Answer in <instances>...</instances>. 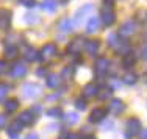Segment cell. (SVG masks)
Masks as SVG:
<instances>
[{
	"instance_id": "484cf974",
	"label": "cell",
	"mask_w": 147,
	"mask_h": 139,
	"mask_svg": "<svg viewBox=\"0 0 147 139\" xmlns=\"http://www.w3.org/2000/svg\"><path fill=\"white\" fill-rule=\"evenodd\" d=\"M122 81H124L125 85H135V83L138 81V77H136V74H133V72H127V74H124V77H122Z\"/></svg>"
},
{
	"instance_id": "277c9868",
	"label": "cell",
	"mask_w": 147,
	"mask_h": 139,
	"mask_svg": "<svg viewBox=\"0 0 147 139\" xmlns=\"http://www.w3.org/2000/svg\"><path fill=\"white\" fill-rule=\"evenodd\" d=\"M108 44H110L113 48H116V52H127L128 50V46L125 41H121V38H119V34H110V38H108Z\"/></svg>"
},
{
	"instance_id": "ffe728a7",
	"label": "cell",
	"mask_w": 147,
	"mask_h": 139,
	"mask_svg": "<svg viewBox=\"0 0 147 139\" xmlns=\"http://www.w3.org/2000/svg\"><path fill=\"white\" fill-rule=\"evenodd\" d=\"M80 50H82V38H78V39L72 41V42H69L67 46V52L71 55H78Z\"/></svg>"
},
{
	"instance_id": "8fae6325",
	"label": "cell",
	"mask_w": 147,
	"mask_h": 139,
	"mask_svg": "<svg viewBox=\"0 0 147 139\" xmlns=\"http://www.w3.org/2000/svg\"><path fill=\"white\" fill-rule=\"evenodd\" d=\"M17 120L22 125H33L34 120H36V117H34V114L31 109H27V111H22V113L19 114V119Z\"/></svg>"
},
{
	"instance_id": "3957f363",
	"label": "cell",
	"mask_w": 147,
	"mask_h": 139,
	"mask_svg": "<svg viewBox=\"0 0 147 139\" xmlns=\"http://www.w3.org/2000/svg\"><path fill=\"white\" fill-rule=\"evenodd\" d=\"M41 91H42V88L39 85H36V83H27L22 88V92H24L25 99H34V97L41 95Z\"/></svg>"
},
{
	"instance_id": "83f0119b",
	"label": "cell",
	"mask_w": 147,
	"mask_h": 139,
	"mask_svg": "<svg viewBox=\"0 0 147 139\" xmlns=\"http://www.w3.org/2000/svg\"><path fill=\"white\" fill-rule=\"evenodd\" d=\"M74 74H75V67H74V66H67V67L63 69L61 78H64V80H71V78H74Z\"/></svg>"
},
{
	"instance_id": "f1b7e54d",
	"label": "cell",
	"mask_w": 147,
	"mask_h": 139,
	"mask_svg": "<svg viewBox=\"0 0 147 139\" xmlns=\"http://www.w3.org/2000/svg\"><path fill=\"white\" fill-rule=\"evenodd\" d=\"M47 116L49 117H53V119H61V117H63V111H61V108H50L47 111Z\"/></svg>"
},
{
	"instance_id": "cb8c5ba5",
	"label": "cell",
	"mask_w": 147,
	"mask_h": 139,
	"mask_svg": "<svg viewBox=\"0 0 147 139\" xmlns=\"http://www.w3.org/2000/svg\"><path fill=\"white\" fill-rule=\"evenodd\" d=\"M99 24H100L99 17H96V16L91 17L88 25H86V31H88V33H94V31H97V30H99Z\"/></svg>"
},
{
	"instance_id": "7bdbcfd3",
	"label": "cell",
	"mask_w": 147,
	"mask_h": 139,
	"mask_svg": "<svg viewBox=\"0 0 147 139\" xmlns=\"http://www.w3.org/2000/svg\"><path fill=\"white\" fill-rule=\"evenodd\" d=\"M59 97V94H53V95H50V97H47L49 100H53V99H58Z\"/></svg>"
},
{
	"instance_id": "4316f807",
	"label": "cell",
	"mask_w": 147,
	"mask_h": 139,
	"mask_svg": "<svg viewBox=\"0 0 147 139\" xmlns=\"http://www.w3.org/2000/svg\"><path fill=\"white\" fill-rule=\"evenodd\" d=\"M78 120H80V117H78V114H77V113H67V114H66V124H67L69 127L78 124Z\"/></svg>"
},
{
	"instance_id": "7402d4cb",
	"label": "cell",
	"mask_w": 147,
	"mask_h": 139,
	"mask_svg": "<svg viewBox=\"0 0 147 139\" xmlns=\"http://www.w3.org/2000/svg\"><path fill=\"white\" fill-rule=\"evenodd\" d=\"M136 62V56L135 53H131V52H127V53L124 55V60H122V66H124L125 69H130L133 64Z\"/></svg>"
},
{
	"instance_id": "1f68e13d",
	"label": "cell",
	"mask_w": 147,
	"mask_h": 139,
	"mask_svg": "<svg viewBox=\"0 0 147 139\" xmlns=\"http://www.w3.org/2000/svg\"><path fill=\"white\" fill-rule=\"evenodd\" d=\"M75 106H77V109H86V100L85 99H77L75 100Z\"/></svg>"
},
{
	"instance_id": "ab89813d",
	"label": "cell",
	"mask_w": 147,
	"mask_h": 139,
	"mask_svg": "<svg viewBox=\"0 0 147 139\" xmlns=\"http://www.w3.org/2000/svg\"><path fill=\"white\" fill-rule=\"evenodd\" d=\"M141 56L144 58V60H147V47H142V50H141Z\"/></svg>"
},
{
	"instance_id": "d590c367",
	"label": "cell",
	"mask_w": 147,
	"mask_h": 139,
	"mask_svg": "<svg viewBox=\"0 0 147 139\" xmlns=\"http://www.w3.org/2000/svg\"><path fill=\"white\" fill-rule=\"evenodd\" d=\"M47 69L45 67H41V69H38V77H47Z\"/></svg>"
},
{
	"instance_id": "f6af8a7d",
	"label": "cell",
	"mask_w": 147,
	"mask_h": 139,
	"mask_svg": "<svg viewBox=\"0 0 147 139\" xmlns=\"http://www.w3.org/2000/svg\"><path fill=\"white\" fill-rule=\"evenodd\" d=\"M142 139H147V131H144V133H142Z\"/></svg>"
},
{
	"instance_id": "9c48e42d",
	"label": "cell",
	"mask_w": 147,
	"mask_h": 139,
	"mask_svg": "<svg viewBox=\"0 0 147 139\" xmlns=\"http://www.w3.org/2000/svg\"><path fill=\"white\" fill-rule=\"evenodd\" d=\"M91 13H92V5H89V3H88V5H83L82 8L75 13V24H77V25H80V24L85 20V16L91 14Z\"/></svg>"
},
{
	"instance_id": "bcb514c9",
	"label": "cell",
	"mask_w": 147,
	"mask_h": 139,
	"mask_svg": "<svg viewBox=\"0 0 147 139\" xmlns=\"http://www.w3.org/2000/svg\"><path fill=\"white\" fill-rule=\"evenodd\" d=\"M144 81L147 83V72H146V74H144Z\"/></svg>"
},
{
	"instance_id": "7dc6e473",
	"label": "cell",
	"mask_w": 147,
	"mask_h": 139,
	"mask_svg": "<svg viewBox=\"0 0 147 139\" xmlns=\"http://www.w3.org/2000/svg\"><path fill=\"white\" fill-rule=\"evenodd\" d=\"M13 139H16V138H13Z\"/></svg>"
},
{
	"instance_id": "603a6c76",
	"label": "cell",
	"mask_w": 147,
	"mask_h": 139,
	"mask_svg": "<svg viewBox=\"0 0 147 139\" xmlns=\"http://www.w3.org/2000/svg\"><path fill=\"white\" fill-rule=\"evenodd\" d=\"M41 6H42V9L47 13H55L58 8V3H57V0H44V2L41 3Z\"/></svg>"
},
{
	"instance_id": "b9f144b4",
	"label": "cell",
	"mask_w": 147,
	"mask_h": 139,
	"mask_svg": "<svg viewBox=\"0 0 147 139\" xmlns=\"http://www.w3.org/2000/svg\"><path fill=\"white\" fill-rule=\"evenodd\" d=\"M82 139H97V138L94 136V134H88V136H83Z\"/></svg>"
},
{
	"instance_id": "f35d334b",
	"label": "cell",
	"mask_w": 147,
	"mask_h": 139,
	"mask_svg": "<svg viewBox=\"0 0 147 139\" xmlns=\"http://www.w3.org/2000/svg\"><path fill=\"white\" fill-rule=\"evenodd\" d=\"M25 139H39V136H38L36 133H30V134H27Z\"/></svg>"
},
{
	"instance_id": "d4e9b609",
	"label": "cell",
	"mask_w": 147,
	"mask_h": 139,
	"mask_svg": "<svg viewBox=\"0 0 147 139\" xmlns=\"http://www.w3.org/2000/svg\"><path fill=\"white\" fill-rule=\"evenodd\" d=\"M19 108V100L17 99H8L5 102V111L6 113H14Z\"/></svg>"
},
{
	"instance_id": "8d00e7d4",
	"label": "cell",
	"mask_w": 147,
	"mask_h": 139,
	"mask_svg": "<svg viewBox=\"0 0 147 139\" xmlns=\"http://www.w3.org/2000/svg\"><path fill=\"white\" fill-rule=\"evenodd\" d=\"M31 111H33V114H39V113H42V106H41V105H34Z\"/></svg>"
},
{
	"instance_id": "ee69618b",
	"label": "cell",
	"mask_w": 147,
	"mask_h": 139,
	"mask_svg": "<svg viewBox=\"0 0 147 139\" xmlns=\"http://www.w3.org/2000/svg\"><path fill=\"white\" fill-rule=\"evenodd\" d=\"M103 2H105V5H113L114 0H103Z\"/></svg>"
},
{
	"instance_id": "52a82bcc",
	"label": "cell",
	"mask_w": 147,
	"mask_h": 139,
	"mask_svg": "<svg viewBox=\"0 0 147 139\" xmlns=\"http://www.w3.org/2000/svg\"><path fill=\"white\" fill-rule=\"evenodd\" d=\"M27 72H28V69H27V66L22 64V62H16V64H13V67L9 69V74H11L13 78H24L27 75Z\"/></svg>"
},
{
	"instance_id": "4dcf8cb0",
	"label": "cell",
	"mask_w": 147,
	"mask_h": 139,
	"mask_svg": "<svg viewBox=\"0 0 147 139\" xmlns=\"http://www.w3.org/2000/svg\"><path fill=\"white\" fill-rule=\"evenodd\" d=\"M20 5H24L25 8H34L36 6V0H19Z\"/></svg>"
},
{
	"instance_id": "5bb4252c",
	"label": "cell",
	"mask_w": 147,
	"mask_h": 139,
	"mask_svg": "<svg viewBox=\"0 0 147 139\" xmlns=\"http://www.w3.org/2000/svg\"><path fill=\"white\" fill-rule=\"evenodd\" d=\"M99 47H100V42L97 39H91V41H86V42H85V52L88 55H91V56L97 55Z\"/></svg>"
},
{
	"instance_id": "30bf717a",
	"label": "cell",
	"mask_w": 147,
	"mask_h": 139,
	"mask_svg": "<svg viewBox=\"0 0 147 139\" xmlns=\"http://www.w3.org/2000/svg\"><path fill=\"white\" fill-rule=\"evenodd\" d=\"M105 117H107V109H103V108H94L92 111H91L89 122L99 124V122H102Z\"/></svg>"
},
{
	"instance_id": "d6a6232c",
	"label": "cell",
	"mask_w": 147,
	"mask_h": 139,
	"mask_svg": "<svg viewBox=\"0 0 147 139\" xmlns=\"http://www.w3.org/2000/svg\"><path fill=\"white\" fill-rule=\"evenodd\" d=\"M8 91H9V88H8L6 85H3V83H2V85H0V100L5 99L6 94H8Z\"/></svg>"
},
{
	"instance_id": "74e56055",
	"label": "cell",
	"mask_w": 147,
	"mask_h": 139,
	"mask_svg": "<svg viewBox=\"0 0 147 139\" xmlns=\"http://www.w3.org/2000/svg\"><path fill=\"white\" fill-rule=\"evenodd\" d=\"M6 125V117L3 114H0V128H3Z\"/></svg>"
},
{
	"instance_id": "6da1fadb",
	"label": "cell",
	"mask_w": 147,
	"mask_h": 139,
	"mask_svg": "<svg viewBox=\"0 0 147 139\" xmlns=\"http://www.w3.org/2000/svg\"><path fill=\"white\" fill-rule=\"evenodd\" d=\"M100 17H102V22L105 27H110L116 22V13L113 9V5H105L100 11Z\"/></svg>"
},
{
	"instance_id": "5b68a950",
	"label": "cell",
	"mask_w": 147,
	"mask_h": 139,
	"mask_svg": "<svg viewBox=\"0 0 147 139\" xmlns=\"http://www.w3.org/2000/svg\"><path fill=\"white\" fill-rule=\"evenodd\" d=\"M57 55H58L57 44L49 42V44H45V46L41 48V56L39 58H44V60H52V58H55Z\"/></svg>"
},
{
	"instance_id": "7a4b0ae2",
	"label": "cell",
	"mask_w": 147,
	"mask_h": 139,
	"mask_svg": "<svg viewBox=\"0 0 147 139\" xmlns=\"http://www.w3.org/2000/svg\"><path fill=\"white\" fill-rule=\"evenodd\" d=\"M125 127H127V138L130 139L133 136H136V134L141 133L142 130V124L139 119H136V117H131V119L127 120V124H125Z\"/></svg>"
},
{
	"instance_id": "60d3db41",
	"label": "cell",
	"mask_w": 147,
	"mask_h": 139,
	"mask_svg": "<svg viewBox=\"0 0 147 139\" xmlns=\"http://www.w3.org/2000/svg\"><path fill=\"white\" fill-rule=\"evenodd\" d=\"M64 139H78V138H77L75 136V134H72V133H69V134H66V138Z\"/></svg>"
},
{
	"instance_id": "7c38bea8",
	"label": "cell",
	"mask_w": 147,
	"mask_h": 139,
	"mask_svg": "<svg viewBox=\"0 0 147 139\" xmlns=\"http://www.w3.org/2000/svg\"><path fill=\"white\" fill-rule=\"evenodd\" d=\"M22 55H24V58H25L28 62H33V61L39 60V52H38L36 48H33V47H28V46L22 50Z\"/></svg>"
},
{
	"instance_id": "e575fe53",
	"label": "cell",
	"mask_w": 147,
	"mask_h": 139,
	"mask_svg": "<svg viewBox=\"0 0 147 139\" xmlns=\"http://www.w3.org/2000/svg\"><path fill=\"white\" fill-rule=\"evenodd\" d=\"M6 67H8V66H6V61L5 60H0V75L6 72Z\"/></svg>"
},
{
	"instance_id": "836d02e7",
	"label": "cell",
	"mask_w": 147,
	"mask_h": 139,
	"mask_svg": "<svg viewBox=\"0 0 147 139\" xmlns=\"http://www.w3.org/2000/svg\"><path fill=\"white\" fill-rule=\"evenodd\" d=\"M38 16H34V14H25V22H28V24H36L38 22Z\"/></svg>"
},
{
	"instance_id": "2e32d148",
	"label": "cell",
	"mask_w": 147,
	"mask_h": 139,
	"mask_svg": "<svg viewBox=\"0 0 147 139\" xmlns=\"http://www.w3.org/2000/svg\"><path fill=\"white\" fill-rule=\"evenodd\" d=\"M58 28H59V31H63V33H72L74 31L72 20L69 19V17H63L58 24Z\"/></svg>"
},
{
	"instance_id": "ba28073f",
	"label": "cell",
	"mask_w": 147,
	"mask_h": 139,
	"mask_svg": "<svg viewBox=\"0 0 147 139\" xmlns=\"http://www.w3.org/2000/svg\"><path fill=\"white\" fill-rule=\"evenodd\" d=\"M11 25V11L6 8L0 9V30H8Z\"/></svg>"
},
{
	"instance_id": "9a60e30c",
	"label": "cell",
	"mask_w": 147,
	"mask_h": 139,
	"mask_svg": "<svg viewBox=\"0 0 147 139\" xmlns=\"http://www.w3.org/2000/svg\"><path fill=\"white\" fill-rule=\"evenodd\" d=\"M83 97L85 99H91V97H94V95H97V92H99V88H97L94 83H88V85H85L83 86Z\"/></svg>"
},
{
	"instance_id": "44dd1931",
	"label": "cell",
	"mask_w": 147,
	"mask_h": 139,
	"mask_svg": "<svg viewBox=\"0 0 147 139\" xmlns=\"http://www.w3.org/2000/svg\"><path fill=\"white\" fill-rule=\"evenodd\" d=\"M17 55H19V48H17V46H14V44H8V46L5 47L6 60H14Z\"/></svg>"
},
{
	"instance_id": "d6986e66",
	"label": "cell",
	"mask_w": 147,
	"mask_h": 139,
	"mask_svg": "<svg viewBox=\"0 0 147 139\" xmlns=\"http://www.w3.org/2000/svg\"><path fill=\"white\" fill-rule=\"evenodd\" d=\"M22 127H24V125L20 124L19 120H14V122H13L11 125H9L8 128H6V133H8L11 138H16L17 134L20 133V130H22Z\"/></svg>"
},
{
	"instance_id": "ac0fdd59",
	"label": "cell",
	"mask_w": 147,
	"mask_h": 139,
	"mask_svg": "<svg viewBox=\"0 0 147 139\" xmlns=\"http://www.w3.org/2000/svg\"><path fill=\"white\" fill-rule=\"evenodd\" d=\"M108 66H110V61H108L107 58H99V60L96 61V72H97L99 75L107 74Z\"/></svg>"
},
{
	"instance_id": "f546056e",
	"label": "cell",
	"mask_w": 147,
	"mask_h": 139,
	"mask_svg": "<svg viewBox=\"0 0 147 139\" xmlns=\"http://www.w3.org/2000/svg\"><path fill=\"white\" fill-rule=\"evenodd\" d=\"M111 94H113L111 88H105V89H102V91L97 92V97H99L100 100H107V99H110V97H111Z\"/></svg>"
},
{
	"instance_id": "e0dca14e",
	"label": "cell",
	"mask_w": 147,
	"mask_h": 139,
	"mask_svg": "<svg viewBox=\"0 0 147 139\" xmlns=\"http://www.w3.org/2000/svg\"><path fill=\"white\" fill-rule=\"evenodd\" d=\"M45 85H47L49 88H52V89L58 88V86L61 85V75H58V74H50V75H47Z\"/></svg>"
},
{
	"instance_id": "8992f818",
	"label": "cell",
	"mask_w": 147,
	"mask_h": 139,
	"mask_svg": "<svg viewBox=\"0 0 147 139\" xmlns=\"http://www.w3.org/2000/svg\"><path fill=\"white\" fill-rule=\"evenodd\" d=\"M135 33H136V24L133 22V20L124 22L121 25V28H119V36H122V38H128Z\"/></svg>"
},
{
	"instance_id": "4fadbf2b",
	"label": "cell",
	"mask_w": 147,
	"mask_h": 139,
	"mask_svg": "<svg viewBox=\"0 0 147 139\" xmlns=\"http://www.w3.org/2000/svg\"><path fill=\"white\" fill-rule=\"evenodd\" d=\"M124 109H125V105L121 99H113L108 105V111H111L113 114H121Z\"/></svg>"
}]
</instances>
